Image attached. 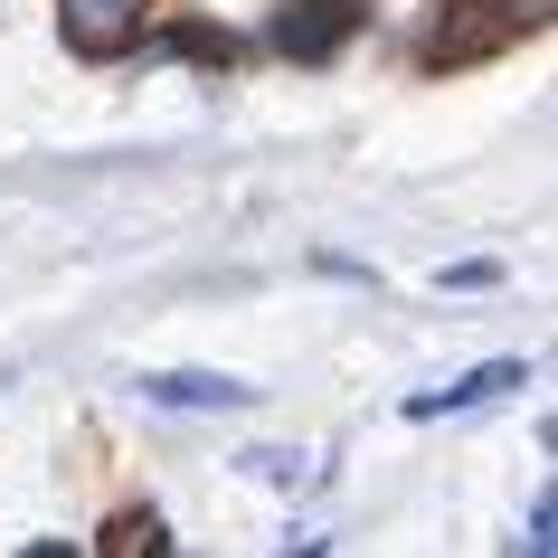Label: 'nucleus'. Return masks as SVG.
<instances>
[{
  "mask_svg": "<svg viewBox=\"0 0 558 558\" xmlns=\"http://www.w3.org/2000/svg\"><path fill=\"white\" fill-rule=\"evenodd\" d=\"M549 539H558V501L539 493V501H530V549H549Z\"/></svg>",
  "mask_w": 558,
  "mask_h": 558,
  "instance_id": "nucleus-6",
  "label": "nucleus"
},
{
  "mask_svg": "<svg viewBox=\"0 0 558 558\" xmlns=\"http://www.w3.org/2000/svg\"><path fill=\"white\" fill-rule=\"evenodd\" d=\"M521 360H483L473 379H454V388H426V398H408V416H464V408H493V398H521Z\"/></svg>",
  "mask_w": 558,
  "mask_h": 558,
  "instance_id": "nucleus-3",
  "label": "nucleus"
},
{
  "mask_svg": "<svg viewBox=\"0 0 558 558\" xmlns=\"http://www.w3.org/2000/svg\"><path fill=\"white\" fill-rule=\"evenodd\" d=\"M351 29H360V0H284V20H275V38L294 58H331Z\"/></svg>",
  "mask_w": 558,
  "mask_h": 558,
  "instance_id": "nucleus-2",
  "label": "nucleus"
},
{
  "mask_svg": "<svg viewBox=\"0 0 558 558\" xmlns=\"http://www.w3.org/2000/svg\"><path fill=\"white\" fill-rule=\"evenodd\" d=\"M151 0H58V29L76 58H123L133 38H143Z\"/></svg>",
  "mask_w": 558,
  "mask_h": 558,
  "instance_id": "nucleus-1",
  "label": "nucleus"
},
{
  "mask_svg": "<svg viewBox=\"0 0 558 558\" xmlns=\"http://www.w3.org/2000/svg\"><path fill=\"white\" fill-rule=\"evenodd\" d=\"M114 549H161V521H151V511H133V521H114Z\"/></svg>",
  "mask_w": 558,
  "mask_h": 558,
  "instance_id": "nucleus-5",
  "label": "nucleus"
},
{
  "mask_svg": "<svg viewBox=\"0 0 558 558\" xmlns=\"http://www.w3.org/2000/svg\"><path fill=\"white\" fill-rule=\"evenodd\" d=\"M143 398H151V408H246L256 388H246V379H208V369H151Z\"/></svg>",
  "mask_w": 558,
  "mask_h": 558,
  "instance_id": "nucleus-4",
  "label": "nucleus"
}]
</instances>
